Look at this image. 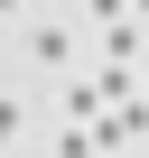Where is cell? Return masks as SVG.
<instances>
[{
	"mask_svg": "<svg viewBox=\"0 0 149 158\" xmlns=\"http://www.w3.org/2000/svg\"><path fill=\"white\" fill-rule=\"evenodd\" d=\"M103 112H112V93H103V74H74V84H65V121H74V130H93Z\"/></svg>",
	"mask_w": 149,
	"mask_h": 158,
	"instance_id": "1",
	"label": "cell"
},
{
	"mask_svg": "<svg viewBox=\"0 0 149 158\" xmlns=\"http://www.w3.org/2000/svg\"><path fill=\"white\" fill-rule=\"evenodd\" d=\"M28 47H37V65H65V56H74V37H65V28H37Z\"/></svg>",
	"mask_w": 149,
	"mask_h": 158,
	"instance_id": "2",
	"label": "cell"
},
{
	"mask_svg": "<svg viewBox=\"0 0 149 158\" xmlns=\"http://www.w3.org/2000/svg\"><path fill=\"white\" fill-rule=\"evenodd\" d=\"M10 10H28V0H0V19H10Z\"/></svg>",
	"mask_w": 149,
	"mask_h": 158,
	"instance_id": "5",
	"label": "cell"
},
{
	"mask_svg": "<svg viewBox=\"0 0 149 158\" xmlns=\"http://www.w3.org/2000/svg\"><path fill=\"white\" fill-rule=\"evenodd\" d=\"M84 19H103V28H121V19H130V0H84Z\"/></svg>",
	"mask_w": 149,
	"mask_h": 158,
	"instance_id": "3",
	"label": "cell"
},
{
	"mask_svg": "<svg viewBox=\"0 0 149 158\" xmlns=\"http://www.w3.org/2000/svg\"><path fill=\"white\" fill-rule=\"evenodd\" d=\"M130 10H149V0H130Z\"/></svg>",
	"mask_w": 149,
	"mask_h": 158,
	"instance_id": "6",
	"label": "cell"
},
{
	"mask_svg": "<svg viewBox=\"0 0 149 158\" xmlns=\"http://www.w3.org/2000/svg\"><path fill=\"white\" fill-rule=\"evenodd\" d=\"M10 139H19V102H0V149H10Z\"/></svg>",
	"mask_w": 149,
	"mask_h": 158,
	"instance_id": "4",
	"label": "cell"
}]
</instances>
